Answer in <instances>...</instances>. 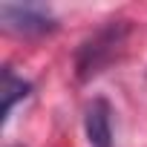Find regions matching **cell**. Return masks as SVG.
Returning a JSON list of instances; mask_svg holds the SVG:
<instances>
[{"instance_id":"obj_1","label":"cell","mask_w":147,"mask_h":147,"mask_svg":"<svg viewBox=\"0 0 147 147\" xmlns=\"http://www.w3.org/2000/svg\"><path fill=\"white\" fill-rule=\"evenodd\" d=\"M130 35V23L127 20H110L107 26H101L98 32H92L78 49H75V75L78 81H90L124 52Z\"/></svg>"},{"instance_id":"obj_3","label":"cell","mask_w":147,"mask_h":147,"mask_svg":"<svg viewBox=\"0 0 147 147\" xmlns=\"http://www.w3.org/2000/svg\"><path fill=\"white\" fill-rule=\"evenodd\" d=\"M113 110L104 98H92L84 113V130L90 147H113Z\"/></svg>"},{"instance_id":"obj_2","label":"cell","mask_w":147,"mask_h":147,"mask_svg":"<svg viewBox=\"0 0 147 147\" xmlns=\"http://www.w3.org/2000/svg\"><path fill=\"white\" fill-rule=\"evenodd\" d=\"M0 20L9 32L38 38L58 29V18L40 3H0Z\"/></svg>"},{"instance_id":"obj_5","label":"cell","mask_w":147,"mask_h":147,"mask_svg":"<svg viewBox=\"0 0 147 147\" xmlns=\"http://www.w3.org/2000/svg\"><path fill=\"white\" fill-rule=\"evenodd\" d=\"M18 147H20V144H18Z\"/></svg>"},{"instance_id":"obj_4","label":"cell","mask_w":147,"mask_h":147,"mask_svg":"<svg viewBox=\"0 0 147 147\" xmlns=\"http://www.w3.org/2000/svg\"><path fill=\"white\" fill-rule=\"evenodd\" d=\"M0 95H3V118H9V115H12V110H15V104L32 95V84H29V81H23V78H18L15 72H12V66H3Z\"/></svg>"}]
</instances>
